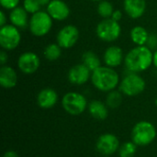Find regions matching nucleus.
<instances>
[{
	"instance_id": "1",
	"label": "nucleus",
	"mask_w": 157,
	"mask_h": 157,
	"mask_svg": "<svg viewBox=\"0 0 157 157\" xmlns=\"http://www.w3.org/2000/svg\"><path fill=\"white\" fill-rule=\"evenodd\" d=\"M154 52L146 45L137 46L132 49L125 56L124 62L128 72L141 73L147 70L153 64Z\"/></svg>"
},
{
	"instance_id": "2",
	"label": "nucleus",
	"mask_w": 157,
	"mask_h": 157,
	"mask_svg": "<svg viewBox=\"0 0 157 157\" xmlns=\"http://www.w3.org/2000/svg\"><path fill=\"white\" fill-rule=\"evenodd\" d=\"M91 82L98 90L110 92L119 86L120 76L113 68L107 65L100 66L92 72Z\"/></svg>"
},
{
	"instance_id": "3",
	"label": "nucleus",
	"mask_w": 157,
	"mask_h": 157,
	"mask_svg": "<svg viewBox=\"0 0 157 157\" xmlns=\"http://www.w3.org/2000/svg\"><path fill=\"white\" fill-rule=\"evenodd\" d=\"M157 132L155 125L147 121L137 122L132 131V141L137 146H147L156 138Z\"/></svg>"
},
{
	"instance_id": "4",
	"label": "nucleus",
	"mask_w": 157,
	"mask_h": 157,
	"mask_svg": "<svg viewBox=\"0 0 157 157\" xmlns=\"http://www.w3.org/2000/svg\"><path fill=\"white\" fill-rule=\"evenodd\" d=\"M145 86L146 83L140 75L129 72L120 83V91L127 97H135L142 94Z\"/></svg>"
},
{
	"instance_id": "5",
	"label": "nucleus",
	"mask_w": 157,
	"mask_h": 157,
	"mask_svg": "<svg viewBox=\"0 0 157 157\" xmlns=\"http://www.w3.org/2000/svg\"><path fill=\"white\" fill-rule=\"evenodd\" d=\"M62 106L65 112L72 116H78L87 109V100L78 92H68L62 98Z\"/></svg>"
},
{
	"instance_id": "6",
	"label": "nucleus",
	"mask_w": 157,
	"mask_h": 157,
	"mask_svg": "<svg viewBox=\"0 0 157 157\" xmlns=\"http://www.w3.org/2000/svg\"><path fill=\"white\" fill-rule=\"evenodd\" d=\"M29 29L34 36L42 37L49 33L52 27V18L45 11H38L29 18Z\"/></svg>"
},
{
	"instance_id": "7",
	"label": "nucleus",
	"mask_w": 157,
	"mask_h": 157,
	"mask_svg": "<svg viewBox=\"0 0 157 157\" xmlns=\"http://www.w3.org/2000/svg\"><path fill=\"white\" fill-rule=\"evenodd\" d=\"M121 32V25L118 21L113 20L111 17L104 18L101 20L96 29L97 36L103 41L111 42L119 39Z\"/></svg>"
},
{
	"instance_id": "8",
	"label": "nucleus",
	"mask_w": 157,
	"mask_h": 157,
	"mask_svg": "<svg viewBox=\"0 0 157 157\" xmlns=\"http://www.w3.org/2000/svg\"><path fill=\"white\" fill-rule=\"evenodd\" d=\"M21 40L18 29L14 25H5L0 29V45L6 51L16 49Z\"/></svg>"
},
{
	"instance_id": "9",
	"label": "nucleus",
	"mask_w": 157,
	"mask_h": 157,
	"mask_svg": "<svg viewBox=\"0 0 157 157\" xmlns=\"http://www.w3.org/2000/svg\"><path fill=\"white\" fill-rule=\"evenodd\" d=\"M121 144L119 138L110 132L101 134L96 143L97 151L105 156H109L114 155L120 148Z\"/></svg>"
},
{
	"instance_id": "10",
	"label": "nucleus",
	"mask_w": 157,
	"mask_h": 157,
	"mask_svg": "<svg viewBox=\"0 0 157 157\" xmlns=\"http://www.w3.org/2000/svg\"><path fill=\"white\" fill-rule=\"evenodd\" d=\"M79 39V30L74 25L64 26L57 34V43L63 49H69L75 45Z\"/></svg>"
},
{
	"instance_id": "11",
	"label": "nucleus",
	"mask_w": 157,
	"mask_h": 157,
	"mask_svg": "<svg viewBox=\"0 0 157 157\" xmlns=\"http://www.w3.org/2000/svg\"><path fill=\"white\" fill-rule=\"evenodd\" d=\"M40 61L39 56L32 52H23L17 60L18 69L25 75H32L39 69Z\"/></svg>"
},
{
	"instance_id": "12",
	"label": "nucleus",
	"mask_w": 157,
	"mask_h": 157,
	"mask_svg": "<svg viewBox=\"0 0 157 157\" xmlns=\"http://www.w3.org/2000/svg\"><path fill=\"white\" fill-rule=\"evenodd\" d=\"M92 72L84 64L78 63L74 65L68 72V80L75 86H82L91 78Z\"/></svg>"
},
{
	"instance_id": "13",
	"label": "nucleus",
	"mask_w": 157,
	"mask_h": 157,
	"mask_svg": "<svg viewBox=\"0 0 157 157\" xmlns=\"http://www.w3.org/2000/svg\"><path fill=\"white\" fill-rule=\"evenodd\" d=\"M47 12L55 20H64L70 15V8L63 0H52L47 6Z\"/></svg>"
},
{
	"instance_id": "14",
	"label": "nucleus",
	"mask_w": 157,
	"mask_h": 157,
	"mask_svg": "<svg viewBox=\"0 0 157 157\" xmlns=\"http://www.w3.org/2000/svg\"><path fill=\"white\" fill-rule=\"evenodd\" d=\"M58 102L57 92L50 87L41 89L37 96V104L40 108L49 109L53 108Z\"/></svg>"
},
{
	"instance_id": "15",
	"label": "nucleus",
	"mask_w": 157,
	"mask_h": 157,
	"mask_svg": "<svg viewBox=\"0 0 157 157\" xmlns=\"http://www.w3.org/2000/svg\"><path fill=\"white\" fill-rule=\"evenodd\" d=\"M104 63L107 66L115 68L121 64L124 57L122 50L118 46H109L104 52Z\"/></svg>"
},
{
	"instance_id": "16",
	"label": "nucleus",
	"mask_w": 157,
	"mask_h": 157,
	"mask_svg": "<svg viewBox=\"0 0 157 157\" xmlns=\"http://www.w3.org/2000/svg\"><path fill=\"white\" fill-rule=\"evenodd\" d=\"M123 6L126 14L132 18L141 17L146 9V0H124Z\"/></svg>"
},
{
	"instance_id": "17",
	"label": "nucleus",
	"mask_w": 157,
	"mask_h": 157,
	"mask_svg": "<svg viewBox=\"0 0 157 157\" xmlns=\"http://www.w3.org/2000/svg\"><path fill=\"white\" fill-rule=\"evenodd\" d=\"M17 84V75L14 68L3 65L0 68V86L6 89H11Z\"/></svg>"
},
{
	"instance_id": "18",
	"label": "nucleus",
	"mask_w": 157,
	"mask_h": 157,
	"mask_svg": "<svg viewBox=\"0 0 157 157\" xmlns=\"http://www.w3.org/2000/svg\"><path fill=\"white\" fill-rule=\"evenodd\" d=\"M9 20L11 24L17 29H26L29 24L28 12L22 6H17L11 10L9 14Z\"/></svg>"
},
{
	"instance_id": "19",
	"label": "nucleus",
	"mask_w": 157,
	"mask_h": 157,
	"mask_svg": "<svg viewBox=\"0 0 157 157\" xmlns=\"http://www.w3.org/2000/svg\"><path fill=\"white\" fill-rule=\"evenodd\" d=\"M88 112L94 119L104 121L109 116V107L100 100H93L88 104Z\"/></svg>"
},
{
	"instance_id": "20",
	"label": "nucleus",
	"mask_w": 157,
	"mask_h": 157,
	"mask_svg": "<svg viewBox=\"0 0 157 157\" xmlns=\"http://www.w3.org/2000/svg\"><path fill=\"white\" fill-rule=\"evenodd\" d=\"M149 38L146 29L142 26H136L131 30V39L137 46L145 45Z\"/></svg>"
},
{
	"instance_id": "21",
	"label": "nucleus",
	"mask_w": 157,
	"mask_h": 157,
	"mask_svg": "<svg viewBox=\"0 0 157 157\" xmlns=\"http://www.w3.org/2000/svg\"><path fill=\"white\" fill-rule=\"evenodd\" d=\"M82 61L84 63L91 72L95 71L96 69L99 68L101 66V62L98 56L92 51H86L82 55Z\"/></svg>"
},
{
	"instance_id": "22",
	"label": "nucleus",
	"mask_w": 157,
	"mask_h": 157,
	"mask_svg": "<svg viewBox=\"0 0 157 157\" xmlns=\"http://www.w3.org/2000/svg\"><path fill=\"white\" fill-rule=\"evenodd\" d=\"M62 55V47L58 43H51L44 50V57L50 61L54 62Z\"/></svg>"
},
{
	"instance_id": "23",
	"label": "nucleus",
	"mask_w": 157,
	"mask_h": 157,
	"mask_svg": "<svg viewBox=\"0 0 157 157\" xmlns=\"http://www.w3.org/2000/svg\"><path fill=\"white\" fill-rule=\"evenodd\" d=\"M122 103V93L121 91L112 90L108 93L106 98V104L109 109H118Z\"/></svg>"
},
{
	"instance_id": "24",
	"label": "nucleus",
	"mask_w": 157,
	"mask_h": 157,
	"mask_svg": "<svg viewBox=\"0 0 157 157\" xmlns=\"http://www.w3.org/2000/svg\"><path fill=\"white\" fill-rule=\"evenodd\" d=\"M137 152V145L132 142H125L121 144L118 153L120 157H134Z\"/></svg>"
},
{
	"instance_id": "25",
	"label": "nucleus",
	"mask_w": 157,
	"mask_h": 157,
	"mask_svg": "<svg viewBox=\"0 0 157 157\" xmlns=\"http://www.w3.org/2000/svg\"><path fill=\"white\" fill-rule=\"evenodd\" d=\"M98 12L100 17L103 18H109L111 17L113 12H114V7L113 5L107 1V0H102L99 2L98 6Z\"/></svg>"
},
{
	"instance_id": "26",
	"label": "nucleus",
	"mask_w": 157,
	"mask_h": 157,
	"mask_svg": "<svg viewBox=\"0 0 157 157\" xmlns=\"http://www.w3.org/2000/svg\"><path fill=\"white\" fill-rule=\"evenodd\" d=\"M23 7L28 13L35 14L38 11L40 10L41 6L38 2V0H24L23 2Z\"/></svg>"
},
{
	"instance_id": "27",
	"label": "nucleus",
	"mask_w": 157,
	"mask_h": 157,
	"mask_svg": "<svg viewBox=\"0 0 157 157\" xmlns=\"http://www.w3.org/2000/svg\"><path fill=\"white\" fill-rule=\"evenodd\" d=\"M18 3L19 0H0L1 6L5 9H8V10H12L15 7L18 6Z\"/></svg>"
},
{
	"instance_id": "28",
	"label": "nucleus",
	"mask_w": 157,
	"mask_h": 157,
	"mask_svg": "<svg viewBox=\"0 0 157 157\" xmlns=\"http://www.w3.org/2000/svg\"><path fill=\"white\" fill-rule=\"evenodd\" d=\"M146 46H147L149 49H151V50L157 48L156 34H150V35H149L148 40H147V42H146Z\"/></svg>"
},
{
	"instance_id": "29",
	"label": "nucleus",
	"mask_w": 157,
	"mask_h": 157,
	"mask_svg": "<svg viewBox=\"0 0 157 157\" xmlns=\"http://www.w3.org/2000/svg\"><path fill=\"white\" fill-rule=\"evenodd\" d=\"M7 60H8V55L6 52V50H3L1 51L0 52V63L1 65H6V63H7Z\"/></svg>"
},
{
	"instance_id": "30",
	"label": "nucleus",
	"mask_w": 157,
	"mask_h": 157,
	"mask_svg": "<svg viewBox=\"0 0 157 157\" xmlns=\"http://www.w3.org/2000/svg\"><path fill=\"white\" fill-rule=\"evenodd\" d=\"M121 17H122V13L120 10H114V12H113V14L111 16V18L113 20H115V21L119 22L121 19Z\"/></svg>"
},
{
	"instance_id": "31",
	"label": "nucleus",
	"mask_w": 157,
	"mask_h": 157,
	"mask_svg": "<svg viewBox=\"0 0 157 157\" xmlns=\"http://www.w3.org/2000/svg\"><path fill=\"white\" fill-rule=\"evenodd\" d=\"M6 21H7L6 16L5 12L2 10L0 12V27H3V26L6 25Z\"/></svg>"
},
{
	"instance_id": "32",
	"label": "nucleus",
	"mask_w": 157,
	"mask_h": 157,
	"mask_svg": "<svg viewBox=\"0 0 157 157\" xmlns=\"http://www.w3.org/2000/svg\"><path fill=\"white\" fill-rule=\"evenodd\" d=\"M3 157H18V155H17V153L16 151H14V150H8V151H6V152L4 154Z\"/></svg>"
},
{
	"instance_id": "33",
	"label": "nucleus",
	"mask_w": 157,
	"mask_h": 157,
	"mask_svg": "<svg viewBox=\"0 0 157 157\" xmlns=\"http://www.w3.org/2000/svg\"><path fill=\"white\" fill-rule=\"evenodd\" d=\"M52 0H38V2L40 3V5L41 6H48L50 3H51Z\"/></svg>"
},
{
	"instance_id": "34",
	"label": "nucleus",
	"mask_w": 157,
	"mask_h": 157,
	"mask_svg": "<svg viewBox=\"0 0 157 157\" xmlns=\"http://www.w3.org/2000/svg\"><path fill=\"white\" fill-rule=\"evenodd\" d=\"M153 64L157 68V50L154 52V58H153Z\"/></svg>"
},
{
	"instance_id": "35",
	"label": "nucleus",
	"mask_w": 157,
	"mask_h": 157,
	"mask_svg": "<svg viewBox=\"0 0 157 157\" xmlns=\"http://www.w3.org/2000/svg\"><path fill=\"white\" fill-rule=\"evenodd\" d=\"M92 1H97V2H100V1H102V0H92Z\"/></svg>"
},
{
	"instance_id": "36",
	"label": "nucleus",
	"mask_w": 157,
	"mask_h": 157,
	"mask_svg": "<svg viewBox=\"0 0 157 157\" xmlns=\"http://www.w3.org/2000/svg\"><path fill=\"white\" fill-rule=\"evenodd\" d=\"M155 105H156V106H157V98H156V99H155Z\"/></svg>"
},
{
	"instance_id": "37",
	"label": "nucleus",
	"mask_w": 157,
	"mask_h": 157,
	"mask_svg": "<svg viewBox=\"0 0 157 157\" xmlns=\"http://www.w3.org/2000/svg\"><path fill=\"white\" fill-rule=\"evenodd\" d=\"M106 157H109V156H106Z\"/></svg>"
}]
</instances>
